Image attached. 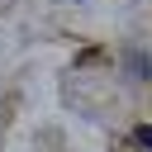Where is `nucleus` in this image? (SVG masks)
<instances>
[{
    "label": "nucleus",
    "instance_id": "obj_1",
    "mask_svg": "<svg viewBox=\"0 0 152 152\" xmlns=\"http://www.w3.org/2000/svg\"><path fill=\"white\" fill-rule=\"evenodd\" d=\"M133 142H138V147H152V128H138V133H133Z\"/></svg>",
    "mask_w": 152,
    "mask_h": 152
}]
</instances>
